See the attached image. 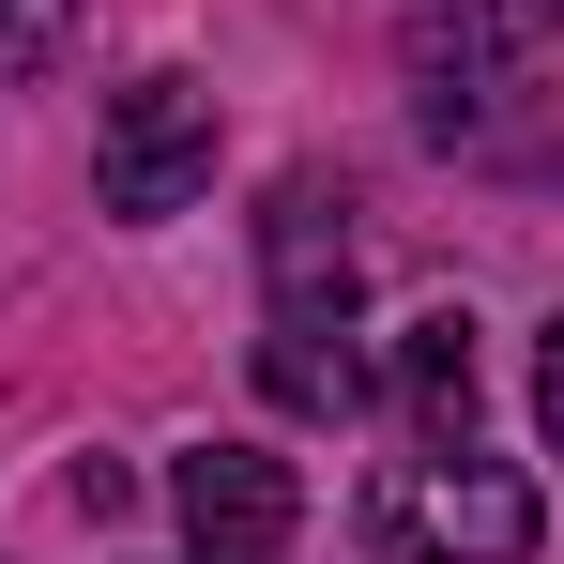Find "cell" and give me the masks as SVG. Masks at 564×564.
<instances>
[{
    "mask_svg": "<svg viewBox=\"0 0 564 564\" xmlns=\"http://www.w3.org/2000/svg\"><path fill=\"white\" fill-rule=\"evenodd\" d=\"M260 275H275V321H351L367 260H351V198L321 184V169L275 184V214H260Z\"/></svg>",
    "mask_w": 564,
    "mask_h": 564,
    "instance_id": "277c9868",
    "label": "cell"
},
{
    "mask_svg": "<svg viewBox=\"0 0 564 564\" xmlns=\"http://www.w3.org/2000/svg\"><path fill=\"white\" fill-rule=\"evenodd\" d=\"M93 184H107L122 229H153V214H184V198L214 184V93H198L184 62H169V77H138V93H107Z\"/></svg>",
    "mask_w": 564,
    "mask_h": 564,
    "instance_id": "7a4b0ae2",
    "label": "cell"
},
{
    "mask_svg": "<svg viewBox=\"0 0 564 564\" xmlns=\"http://www.w3.org/2000/svg\"><path fill=\"white\" fill-rule=\"evenodd\" d=\"M534 427H550V458H564V321L534 336Z\"/></svg>",
    "mask_w": 564,
    "mask_h": 564,
    "instance_id": "9c48e42d",
    "label": "cell"
},
{
    "mask_svg": "<svg viewBox=\"0 0 564 564\" xmlns=\"http://www.w3.org/2000/svg\"><path fill=\"white\" fill-rule=\"evenodd\" d=\"M260 381H275V412H305V427H351V412H367L351 321H275V336H260Z\"/></svg>",
    "mask_w": 564,
    "mask_h": 564,
    "instance_id": "5b68a950",
    "label": "cell"
},
{
    "mask_svg": "<svg viewBox=\"0 0 564 564\" xmlns=\"http://www.w3.org/2000/svg\"><path fill=\"white\" fill-rule=\"evenodd\" d=\"M77 46V0H0V77H46Z\"/></svg>",
    "mask_w": 564,
    "mask_h": 564,
    "instance_id": "ba28073f",
    "label": "cell"
},
{
    "mask_svg": "<svg viewBox=\"0 0 564 564\" xmlns=\"http://www.w3.org/2000/svg\"><path fill=\"white\" fill-rule=\"evenodd\" d=\"M169 503H184L198 564H275L290 534H305V473L260 458V443H198V458L169 473Z\"/></svg>",
    "mask_w": 564,
    "mask_h": 564,
    "instance_id": "3957f363",
    "label": "cell"
},
{
    "mask_svg": "<svg viewBox=\"0 0 564 564\" xmlns=\"http://www.w3.org/2000/svg\"><path fill=\"white\" fill-rule=\"evenodd\" d=\"M534 31H564V0H458V15L412 31V62H427V77H488V62L534 46Z\"/></svg>",
    "mask_w": 564,
    "mask_h": 564,
    "instance_id": "52a82bcc",
    "label": "cell"
},
{
    "mask_svg": "<svg viewBox=\"0 0 564 564\" xmlns=\"http://www.w3.org/2000/svg\"><path fill=\"white\" fill-rule=\"evenodd\" d=\"M367 519H381L412 564H534V534H550L534 473L473 458V443H412V458H381Z\"/></svg>",
    "mask_w": 564,
    "mask_h": 564,
    "instance_id": "6da1fadb",
    "label": "cell"
},
{
    "mask_svg": "<svg viewBox=\"0 0 564 564\" xmlns=\"http://www.w3.org/2000/svg\"><path fill=\"white\" fill-rule=\"evenodd\" d=\"M397 412H412V443H473V321L458 305H427L397 336Z\"/></svg>",
    "mask_w": 564,
    "mask_h": 564,
    "instance_id": "8992f818",
    "label": "cell"
}]
</instances>
